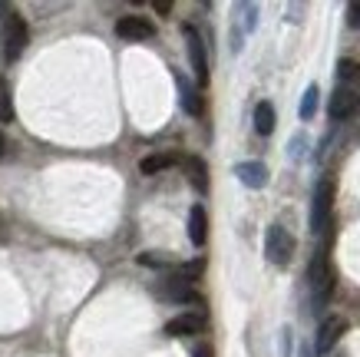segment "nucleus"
I'll list each match as a JSON object with an SVG mask.
<instances>
[{
    "label": "nucleus",
    "instance_id": "nucleus-1",
    "mask_svg": "<svg viewBox=\"0 0 360 357\" xmlns=\"http://www.w3.org/2000/svg\"><path fill=\"white\" fill-rule=\"evenodd\" d=\"M334 175H321L314 185V202H311V232L321 235L324 228L330 225V212H334Z\"/></svg>",
    "mask_w": 360,
    "mask_h": 357
},
{
    "label": "nucleus",
    "instance_id": "nucleus-2",
    "mask_svg": "<svg viewBox=\"0 0 360 357\" xmlns=\"http://www.w3.org/2000/svg\"><path fill=\"white\" fill-rule=\"evenodd\" d=\"M334 268H330V258H328V249H317L314 258H311V294H314V304L324 308L334 294Z\"/></svg>",
    "mask_w": 360,
    "mask_h": 357
},
{
    "label": "nucleus",
    "instance_id": "nucleus-3",
    "mask_svg": "<svg viewBox=\"0 0 360 357\" xmlns=\"http://www.w3.org/2000/svg\"><path fill=\"white\" fill-rule=\"evenodd\" d=\"M295 235L288 232L284 225H271L268 232H264V255H268V261L271 265H278V268H288L291 265V258H295Z\"/></svg>",
    "mask_w": 360,
    "mask_h": 357
},
{
    "label": "nucleus",
    "instance_id": "nucleus-4",
    "mask_svg": "<svg viewBox=\"0 0 360 357\" xmlns=\"http://www.w3.org/2000/svg\"><path fill=\"white\" fill-rule=\"evenodd\" d=\"M182 40H186V54L198 87H208V54H205V44H202V33L192 23H182Z\"/></svg>",
    "mask_w": 360,
    "mask_h": 357
},
{
    "label": "nucleus",
    "instance_id": "nucleus-5",
    "mask_svg": "<svg viewBox=\"0 0 360 357\" xmlns=\"http://www.w3.org/2000/svg\"><path fill=\"white\" fill-rule=\"evenodd\" d=\"M4 20V54L7 60H17L23 54V46L30 44V30H27V20H23L20 13H7V17H0Z\"/></svg>",
    "mask_w": 360,
    "mask_h": 357
},
{
    "label": "nucleus",
    "instance_id": "nucleus-6",
    "mask_svg": "<svg viewBox=\"0 0 360 357\" xmlns=\"http://www.w3.org/2000/svg\"><path fill=\"white\" fill-rule=\"evenodd\" d=\"M328 116L334 119V123H344V119L360 116V93L357 89H347V87L334 89L330 99H328Z\"/></svg>",
    "mask_w": 360,
    "mask_h": 357
},
{
    "label": "nucleus",
    "instance_id": "nucleus-7",
    "mask_svg": "<svg viewBox=\"0 0 360 357\" xmlns=\"http://www.w3.org/2000/svg\"><path fill=\"white\" fill-rule=\"evenodd\" d=\"M347 334V318H340V314H330L321 321L317 327V341H314V351L317 354H328L330 347H338V341Z\"/></svg>",
    "mask_w": 360,
    "mask_h": 357
},
{
    "label": "nucleus",
    "instance_id": "nucleus-8",
    "mask_svg": "<svg viewBox=\"0 0 360 357\" xmlns=\"http://www.w3.org/2000/svg\"><path fill=\"white\" fill-rule=\"evenodd\" d=\"M116 33H120L122 40H153V37H155V23L146 20V17L129 13V17H120V20H116Z\"/></svg>",
    "mask_w": 360,
    "mask_h": 357
},
{
    "label": "nucleus",
    "instance_id": "nucleus-9",
    "mask_svg": "<svg viewBox=\"0 0 360 357\" xmlns=\"http://www.w3.org/2000/svg\"><path fill=\"white\" fill-rule=\"evenodd\" d=\"M205 327V314L202 311H186V314H175L172 321L165 325V334L169 337H192Z\"/></svg>",
    "mask_w": 360,
    "mask_h": 357
},
{
    "label": "nucleus",
    "instance_id": "nucleus-10",
    "mask_svg": "<svg viewBox=\"0 0 360 357\" xmlns=\"http://www.w3.org/2000/svg\"><path fill=\"white\" fill-rule=\"evenodd\" d=\"M159 294H162L165 301H198V294L192 292V282H186V278H179V275H172V278H165L162 288H159Z\"/></svg>",
    "mask_w": 360,
    "mask_h": 357
},
{
    "label": "nucleus",
    "instance_id": "nucleus-11",
    "mask_svg": "<svg viewBox=\"0 0 360 357\" xmlns=\"http://www.w3.org/2000/svg\"><path fill=\"white\" fill-rule=\"evenodd\" d=\"M182 169H186V175H188V185L205 195L208 192V163L205 159H202V156H186V159H182Z\"/></svg>",
    "mask_w": 360,
    "mask_h": 357
},
{
    "label": "nucleus",
    "instance_id": "nucleus-12",
    "mask_svg": "<svg viewBox=\"0 0 360 357\" xmlns=\"http://www.w3.org/2000/svg\"><path fill=\"white\" fill-rule=\"evenodd\" d=\"M235 175H238V182L248 185V189H264V185H268V165L264 163H238L235 165Z\"/></svg>",
    "mask_w": 360,
    "mask_h": 357
},
{
    "label": "nucleus",
    "instance_id": "nucleus-13",
    "mask_svg": "<svg viewBox=\"0 0 360 357\" xmlns=\"http://www.w3.org/2000/svg\"><path fill=\"white\" fill-rule=\"evenodd\" d=\"M175 83H179V103H182V109H186L188 116H202V113H205V103L198 96V89L188 83L186 76H175Z\"/></svg>",
    "mask_w": 360,
    "mask_h": 357
},
{
    "label": "nucleus",
    "instance_id": "nucleus-14",
    "mask_svg": "<svg viewBox=\"0 0 360 357\" xmlns=\"http://www.w3.org/2000/svg\"><path fill=\"white\" fill-rule=\"evenodd\" d=\"M188 242L202 249L208 242V215H205V206H192L188 212Z\"/></svg>",
    "mask_w": 360,
    "mask_h": 357
},
{
    "label": "nucleus",
    "instance_id": "nucleus-15",
    "mask_svg": "<svg viewBox=\"0 0 360 357\" xmlns=\"http://www.w3.org/2000/svg\"><path fill=\"white\" fill-rule=\"evenodd\" d=\"M182 159H179V152H153V156H146L139 163V173L142 175H155V173H165V169H172V165H179Z\"/></svg>",
    "mask_w": 360,
    "mask_h": 357
},
{
    "label": "nucleus",
    "instance_id": "nucleus-16",
    "mask_svg": "<svg viewBox=\"0 0 360 357\" xmlns=\"http://www.w3.org/2000/svg\"><path fill=\"white\" fill-rule=\"evenodd\" d=\"M274 106L268 103V99H262L258 106H255V130H258V136H271L274 132Z\"/></svg>",
    "mask_w": 360,
    "mask_h": 357
},
{
    "label": "nucleus",
    "instance_id": "nucleus-17",
    "mask_svg": "<svg viewBox=\"0 0 360 357\" xmlns=\"http://www.w3.org/2000/svg\"><path fill=\"white\" fill-rule=\"evenodd\" d=\"M338 76L344 80V87H347V89H357V93H360V63H357V60H340V63H338Z\"/></svg>",
    "mask_w": 360,
    "mask_h": 357
},
{
    "label": "nucleus",
    "instance_id": "nucleus-18",
    "mask_svg": "<svg viewBox=\"0 0 360 357\" xmlns=\"http://www.w3.org/2000/svg\"><path fill=\"white\" fill-rule=\"evenodd\" d=\"M317 96H321V89H317V83H311V87L304 89V96H301V106H297V113H301V119H314L317 113Z\"/></svg>",
    "mask_w": 360,
    "mask_h": 357
},
{
    "label": "nucleus",
    "instance_id": "nucleus-19",
    "mask_svg": "<svg viewBox=\"0 0 360 357\" xmlns=\"http://www.w3.org/2000/svg\"><path fill=\"white\" fill-rule=\"evenodd\" d=\"M0 123H13V96H11V83L0 76Z\"/></svg>",
    "mask_w": 360,
    "mask_h": 357
},
{
    "label": "nucleus",
    "instance_id": "nucleus-20",
    "mask_svg": "<svg viewBox=\"0 0 360 357\" xmlns=\"http://www.w3.org/2000/svg\"><path fill=\"white\" fill-rule=\"evenodd\" d=\"M347 13H350V23H354V27H360V4H350Z\"/></svg>",
    "mask_w": 360,
    "mask_h": 357
},
{
    "label": "nucleus",
    "instance_id": "nucleus-21",
    "mask_svg": "<svg viewBox=\"0 0 360 357\" xmlns=\"http://www.w3.org/2000/svg\"><path fill=\"white\" fill-rule=\"evenodd\" d=\"M195 357H215V351H212L208 344H198L195 347Z\"/></svg>",
    "mask_w": 360,
    "mask_h": 357
},
{
    "label": "nucleus",
    "instance_id": "nucleus-22",
    "mask_svg": "<svg viewBox=\"0 0 360 357\" xmlns=\"http://www.w3.org/2000/svg\"><path fill=\"white\" fill-rule=\"evenodd\" d=\"M172 11V4L169 0H155V13H169Z\"/></svg>",
    "mask_w": 360,
    "mask_h": 357
},
{
    "label": "nucleus",
    "instance_id": "nucleus-23",
    "mask_svg": "<svg viewBox=\"0 0 360 357\" xmlns=\"http://www.w3.org/2000/svg\"><path fill=\"white\" fill-rule=\"evenodd\" d=\"M301 156V136H295V142H291V159H297Z\"/></svg>",
    "mask_w": 360,
    "mask_h": 357
},
{
    "label": "nucleus",
    "instance_id": "nucleus-24",
    "mask_svg": "<svg viewBox=\"0 0 360 357\" xmlns=\"http://www.w3.org/2000/svg\"><path fill=\"white\" fill-rule=\"evenodd\" d=\"M301 357H314V351H311V347L304 344V347H301Z\"/></svg>",
    "mask_w": 360,
    "mask_h": 357
},
{
    "label": "nucleus",
    "instance_id": "nucleus-25",
    "mask_svg": "<svg viewBox=\"0 0 360 357\" xmlns=\"http://www.w3.org/2000/svg\"><path fill=\"white\" fill-rule=\"evenodd\" d=\"M4 149H7V142H4V132H0V156H4Z\"/></svg>",
    "mask_w": 360,
    "mask_h": 357
}]
</instances>
